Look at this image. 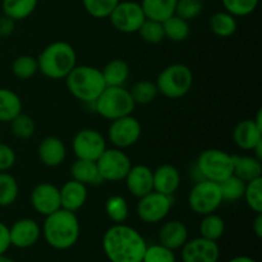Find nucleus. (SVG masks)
Here are the masks:
<instances>
[{"instance_id":"4c0bfd02","label":"nucleus","mask_w":262,"mask_h":262,"mask_svg":"<svg viewBox=\"0 0 262 262\" xmlns=\"http://www.w3.org/2000/svg\"><path fill=\"white\" fill-rule=\"evenodd\" d=\"M243 199L253 212L256 214L262 212V177L247 182Z\"/></svg>"},{"instance_id":"de8ad7c7","label":"nucleus","mask_w":262,"mask_h":262,"mask_svg":"<svg viewBox=\"0 0 262 262\" xmlns=\"http://www.w3.org/2000/svg\"><path fill=\"white\" fill-rule=\"evenodd\" d=\"M253 232H255L256 237H257L258 239H261L262 238V212L256 215V219L255 222H253Z\"/></svg>"},{"instance_id":"20e7f679","label":"nucleus","mask_w":262,"mask_h":262,"mask_svg":"<svg viewBox=\"0 0 262 262\" xmlns=\"http://www.w3.org/2000/svg\"><path fill=\"white\" fill-rule=\"evenodd\" d=\"M66 82L69 92L86 104H94L106 89L101 71L91 66H76L66 77Z\"/></svg>"},{"instance_id":"f8f14e48","label":"nucleus","mask_w":262,"mask_h":262,"mask_svg":"<svg viewBox=\"0 0 262 262\" xmlns=\"http://www.w3.org/2000/svg\"><path fill=\"white\" fill-rule=\"evenodd\" d=\"M173 206L171 196L152 191L138 199L137 215L146 224H158L163 222Z\"/></svg>"},{"instance_id":"9d476101","label":"nucleus","mask_w":262,"mask_h":262,"mask_svg":"<svg viewBox=\"0 0 262 262\" xmlns=\"http://www.w3.org/2000/svg\"><path fill=\"white\" fill-rule=\"evenodd\" d=\"M113 27L122 33L138 32L146 15L142 7L137 2H119L107 17Z\"/></svg>"},{"instance_id":"ea45409f","label":"nucleus","mask_w":262,"mask_h":262,"mask_svg":"<svg viewBox=\"0 0 262 262\" xmlns=\"http://www.w3.org/2000/svg\"><path fill=\"white\" fill-rule=\"evenodd\" d=\"M35 122L30 115H26L20 113L17 118L10 122V129L14 137L19 138V140H28L35 133Z\"/></svg>"},{"instance_id":"c03bdc74","label":"nucleus","mask_w":262,"mask_h":262,"mask_svg":"<svg viewBox=\"0 0 262 262\" xmlns=\"http://www.w3.org/2000/svg\"><path fill=\"white\" fill-rule=\"evenodd\" d=\"M15 164V152L9 145L0 142V171H8Z\"/></svg>"},{"instance_id":"5701e85b","label":"nucleus","mask_w":262,"mask_h":262,"mask_svg":"<svg viewBox=\"0 0 262 262\" xmlns=\"http://www.w3.org/2000/svg\"><path fill=\"white\" fill-rule=\"evenodd\" d=\"M234 171L233 174L245 181L246 183L262 177V164L255 156H237L233 155Z\"/></svg>"},{"instance_id":"3c124183","label":"nucleus","mask_w":262,"mask_h":262,"mask_svg":"<svg viewBox=\"0 0 262 262\" xmlns=\"http://www.w3.org/2000/svg\"><path fill=\"white\" fill-rule=\"evenodd\" d=\"M201 2H204V0H201Z\"/></svg>"},{"instance_id":"c9c22d12","label":"nucleus","mask_w":262,"mask_h":262,"mask_svg":"<svg viewBox=\"0 0 262 262\" xmlns=\"http://www.w3.org/2000/svg\"><path fill=\"white\" fill-rule=\"evenodd\" d=\"M37 59L31 55H20L13 61L12 72L17 78L30 79L37 73Z\"/></svg>"},{"instance_id":"39448f33","label":"nucleus","mask_w":262,"mask_h":262,"mask_svg":"<svg viewBox=\"0 0 262 262\" xmlns=\"http://www.w3.org/2000/svg\"><path fill=\"white\" fill-rule=\"evenodd\" d=\"M94 105L97 114L107 120L130 115L136 107L129 90L123 86H106Z\"/></svg>"},{"instance_id":"8fccbe9b","label":"nucleus","mask_w":262,"mask_h":262,"mask_svg":"<svg viewBox=\"0 0 262 262\" xmlns=\"http://www.w3.org/2000/svg\"><path fill=\"white\" fill-rule=\"evenodd\" d=\"M0 262H15L14 260H13V258H10V257H8L7 255H0Z\"/></svg>"},{"instance_id":"f03ea898","label":"nucleus","mask_w":262,"mask_h":262,"mask_svg":"<svg viewBox=\"0 0 262 262\" xmlns=\"http://www.w3.org/2000/svg\"><path fill=\"white\" fill-rule=\"evenodd\" d=\"M81 227L76 212L66 209L56 210L53 214L45 216L41 235L51 248L66 251L73 247L79 239Z\"/></svg>"},{"instance_id":"2f4dec72","label":"nucleus","mask_w":262,"mask_h":262,"mask_svg":"<svg viewBox=\"0 0 262 262\" xmlns=\"http://www.w3.org/2000/svg\"><path fill=\"white\" fill-rule=\"evenodd\" d=\"M19 194L18 182L12 174L0 171V207H8L14 204Z\"/></svg>"},{"instance_id":"a18cd8bd","label":"nucleus","mask_w":262,"mask_h":262,"mask_svg":"<svg viewBox=\"0 0 262 262\" xmlns=\"http://www.w3.org/2000/svg\"><path fill=\"white\" fill-rule=\"evenodd\" d=\"M15 28V20L12 18L3 15L0 17V37H8L14 32Z\"/></svg>"},{"instance_id":"9b49d317","label":"nucleus","mask_w":262,"mask_h":262,"mask_svg":"<svg viewBox=\"0 0 262 262\" xmlns=\"http://www.w3.org/2000/svg\"><path fill=\"white\" fill-rule=\"evenodd\" d=\"M141 135H142V127L140 120H137V118L133 117L132 114L112 120L107 128V140L114 147L120 150L137 143Z\"/></svg>"},{"instance_id":"6ab92c4d","label":"nucleus","mask_w":262,"mask_h":262,"mask_svg":"<svg viewBox=\"0 0 262 262\" xmlns=\"http://www.w3.org/2000/svg\"><path fill=\"white\" fill-rule=\"evenodd\" d=\"M37 155L43 165L48 168H56L66 161V145L60 138L55 136H49L43 138L38 145Z\"/></svg>"},{"instance_id":"1a4fd4ad","label":"nucleus","mask_w":262,"mask_h":262,"mask_svg":"<svg viewBox=\"0 0 262 262\" xmlns=\"http://www.w3.org/2000/svg\"><path fill=\"white\" fill-rule=\"evenodd\" d=\"M97 170L102 181L120 182L132 168L129 156L120 148H107L96 160Z\"/></svg>"},{"instance_id":"4be33fe9","label":"nucleus","mask_w":262,"mask_h":262,"mask_svg":"<svg viewBox=\"0 0 262 262\" xmlns=\"http://www.w3.org/2000/svg\"><path fill=\"white\" fill-rule=\"evenodd\" d=\"M233 140L241 150L252 151L262 141V129L253 119H245L235 125Z\"/></svg>"},{"instance_id":"393cba45","label":"nucleus","mask_w":262,"mask_h":262,"mask_svg":"<svg viewBox=\"0 0 262 262\" xmlns=\"http://www.w3.org/2000/svg\"><path fill=\"white\" fill-rule=\"evenodd\" d=\"M22 113V100L9 89H0V124L10 123Z\"/></svg>"},{"instance_id":"0eeeda50","label":"nucleus","mask_w":262,"mask_h":262,"mask_svg":"<svg viewBox=\"0 0 262 262\" xmlns=\"http://www.w3.org/2000/svg\"><path fill=\"white\" fill-rule=\"evenodd\" d=\"M196 170L201 176V179L220 183L234 171L233 155L217 148H207L197 158Z\"/></svg>"},{"instance_id":"aec40b11","label":"nucleus","mask_w":262,"mask_h":262,"mask_svg":"<svg viewBox=\"0 0 262 262\" xmlns=\"http://www.w3.org/2000/svg\"><path fill=\"white\" fill-rule=\"evenodd\" d=\"M154 191L159 193L173 196L181 186V173L176 166L164 164L152 170Z\"/></svg>"},{"instance_id":"c85d7f7f","label":"nucleus","mask_w":262,"mask_h":262,"mask_svg":"<svg viewBox=\"0 0 262 262\" xmlns=\"http://www.w3.org/2000/svg\"><path fill=\"white\" fill-rule=\"evenodd\" d=\"M210 30L219 37H230L238 28L237 19L234 15L228 12H216L211 15L209 20Z\"/></svg>"},{"instance_id":"09e8293b","label":"nucleus","mask_w":262,"mask_h":262,"mask_svg":"<svg viewBox=\"0 0 262 262\" xmlns=\"http://www.w3.org/2000/svg\"><path fill=\"white\" fill-rule=\"evenodd\" d=\"M228 262H257L255 258L250 257V256H237V257L230 258Z\"/></svg>"},{"instance_id":"603ef678","label":"nucleus","mask_w":262,"mask_h":262,"mask_svg":"<svg viewBox=\"0 0 262 262\" xmlns=\"http://www.w3.org/2000/svg\"><path fill=\"white\" fill-rule=\"evenodd\" d=\"M0 133H2V130H0Z\"/></svg>"},{"instance_id":"cd10ccee","label":"nucleus","mask_w":262,"mask_h":262,"mask_svg":"<svg viewBox=\"0 0 262 262\" xmlns=\"http://www.w3.org/2000/svg\"><path fill=\"white\" fill-rule=\"evenodd\" d=\"M38 0H3V13L13 20H23L30 17L37 8Z\"/></svg>"},{"instance_id":"2eb2a0df","label":"nucleus","mask_w":262,"mask_h":262,"mask_svg":"<svg viewBox=\"0 0 262 262\" xmlns=\"http://www.w3.org/2000/svg\"><path fill=\"white\" fill-rule=\"evenodd\" d=\"M31 205L35 211L43 216L53 214L61 209L59 188L48 182L37 184L31 192Z\"/></svg>"},{"instance_id":"79ce46f5","label":"nucleus","mask_w":262,"mask_h":262,"mask_svg":"<svg viewBox=\"0 0 262 262\" xmlns=\"http://www.w3.org/2000/svg\"><path fill=\"white\" fill-rule=\"evenodd\" d=\"M225 12L234 17H246L256 10L258 0H222Z\"/></svg>"},{"instance_id":"4468645a","label":"nucleus","mask_w":262,"mask_h":262,"mask_svg":"<svg viewBox=\"0 0 262 262\" xmlns=\"http://www.w3.org/2000/svg\"><path fill=\"white\" fill-rule=\"evenodd\" d=\"M181 250L183 262H217L220 258L217 242L202 237L188 239Z\"/></svg>"},{"instance_id":"f704fd0d","label":"nucleus","mask_w":262,"mask_h":262,"mask_svg":"<svg viewBox=\"0 0 262 262\" xmlns=\"http://www.w3.org/2000/svg\"><path fill=\"white\" fill-rule=\"evenodd\" d=\"M130 96L136 105H147L152 102L159 95L158 87L155 82L150 81H140L133 84L129 90Z\"/></svg>"},{"instance_id":"473e14b6","label":"nucleus","mask_w":262,"mask_h":262,"mask_svg":"<svg viewBox=\"0 0 262 262\" xmlns=\"http://www.w3.org/2000/svg\"><path fill=\"white\" fill-rule=\"evenodd\" d=\"M105 212L113 223L123 224L129 216L127 200L122 196H110L105 204Z\"/></svg>"},{"instance_id":"412c9836","label":"nucleus","mask_w":262,"mask_h":262,"mask_svg":"<svg viewBox=\"0 0 262 262\" xmlns=\"http://www.w3.org/2000/svg\"><path fill=\"white\" fill-rule=\"evenodd\" d=\"M60 192V204L61 209H66L68 211L76 212L86 204L89 192H87V186L83 183L71 179L66 182L61 188H59Z\"/></svg>"},{"instance_id":"72a5a7b5","label":"nucleus","mask_w":262,"mask_h":262,"mask_svg":"<svg viewBox=\"0 0 262 262\" xmlns=\"http://www.w3.org/2000/svg\"><path fill=\"white\" fill-rule=\"evenodd\" d=\"M246 182L238 178L237 176L232 174L228 177L227 179L222 181L219 183L220 192H222L223 201H238V200L243 199L246 189Z\"/></svg>"},{"instance_id":"37998d69","label":"nucleus","mask_w":262,"mask_h":262,"mask_svg":"<svg viewBox=\"0 0 262 262\" xmlns=\"http://www.w3.org/2000/svg\"><path fill=\"white\" fill-rule=\"evenodd\" d=\"M142 262H177V258L174 251L158 243L146 247Z\"/></svg>"},{"instance_id":"a211bd4d","label":"nucleus","mask_w":262,"mask_h":262,"mask_svg":"<svg viewBox=\"0 0 262 262\" xmlns=\"http://www.w3.org/2000/svg\"><path fill=\"white\" fill-rule=\"evenodd\" d=\"M158 239L160 245L169 250H181L188 241V229L181 220H169L159 229Z\"/></svg>"},{"instance_id":"dca6fc26","label":"nucleus","mask_w":262,"mask_h":262,"mask_svg":"<svg viewBox=\"0 0 262 262\" xmlns=\"http://www.w3.org/2000/svg\"><path fill=\"white\" fill-rule=\"evenodd\" d=\"M41 238V227L37 222L30 217L17 220L9 227L10 246L20 248H30L35 246Z\"/></svg>"},{"instance_id":"bb28decb","label":"nucleus","mask_w":262,"mask_h":262,"mask_svg":"<svg viewBox=\"0 0 262 262\" xmlns=\"http://www.w3.org/2000/svg\"><path fill=\"white\" fill-rule=\"evenodd\" d=\"M106 86H123L129 77V66L123 59H113L101 71Z\"/></svg>"},{"instance_id":"a878e982","label":"nucleus","mask_w":262,"mask_h":262,"mask_svg":"<svg viewBox=\"0 0 262 262\" xmlns=\"http://www.w3.org/2000/svg\"><path fill=\"white\" fill-rule=\"evenodd\" d=\"M178 0H142L140 3L147 19L164 22L174 14Z\"/></svg>"},{"instance_id":"b1692460","label":"nucleus","mask_w":262,"mask_h":262,"mask_svg":"<svg viewBox=\"0 0 262 262\" xmlns=\"http://www.w3.org/2000/svg\"><path fill=\"white\" fill-rule=\"evenodd\" d=\"M71 176L72 179L79 182V183L86 184V186L104 182L100 177L99 170H97L96 161L77 159L71 166Z\"/></svg>"},{"instance_id":"c756f323","label":"nucleus","mask_w":262,"mask_h":262,"mask_svg":"<svg viewBox=\"0 0 262 262\" xmlns=\"http://www.w3.org/2000/svg\"><path fill=\"white\" fill-rule=\"evenodd\" d=\"M199 230L200 237L217 242L225 233V223L222 216L212 212V214L204 215Z\"/></svg>"},{"instance_id":"7c9ffc66","label":"nucleus","mask_w":262,"mask_h":262,"mask_svg":"<svg viewBox=\"0 0 262 262\" xmlns=\"http://www.w3.org/2000/svg\"><path fill=\"white\" fill-rule=\"evenodd\" d=\"M163 27L164 32H165V38H169L174 42H182V41L187 40L191 33L189 23L176 14L164 20Z\"/></svg>"},{"instance_id":"a19ab883","label":"nucleus","mask_w":262,"mask_h":262,"mask_svg":"<svg viewBox=\"0 0 262 262\" xmlns=\"http://www.w3.org/2000/svg\"><path fill=\"white\" fill-rule=\"evenodd\" d=\"M202 9H204V4L201 0H178L174 14L189 22L192 19H196L201 14Z\"/></svg>"},{"instance_id":"58836bf2","label":"nucleus","mask_w":262,"mask_h":262,"mask_svg":"<svg viewBox=\"0 0 262 262\" xmlns=\"http://www.w3.org/2000/svg\"><path fill=\"white\" fill-rule=\"evenodd\" d=\"M119 2L120 0H82L86 12L91 17L99 18V19L109 17L110 13Z\"/></svg>"},{"instance_id":"6e6552de","label":"nucleus","mask_w":262,"mask_h":262,"mask_svg":"<svg viewBox=\"0 0 262 262\" xmlns=\"http://www.w3.org/2000/svg\"><path fill=\"white\" fill-rule=\"evenodd\" d=\"M222 204L223 197L219 183L209 179L197 181L188 194L189 207L194 214L201 216L215 212Z\"/></svg>"},{"instance_id":"e433bc0d","label":"nucleus","mask_w":262,"mask_h":262,"mask_svg":"<svg viewBox=\"0 0 262 262\" xmlns=\"http://www.w3.org/2000/svg\"><path fill=\"white\" fill-rule=\"evenodd\" d=\"M141 38H142L145 42L152 43H160L161 41L165 40V32H164L163 22H158V20L154 19H147L146 18L145 22L142 23V26L138 30Z\"/></svg>"},{"instance_id":"49530a36","label":"nucleus","mask_w":262,"mask_h":262,"mask_svg":"<svg viewBox=\"0 0 262 262\" xmlns=\"http://www.w3.org/2000/svg\"><path fill=\"white\" fill-rule=\"evenodd\" d=\"M10 248L9 241V227L0 222V255L7 253V251Z\"/></svg>"},{"instance_id":"ddd939ff","label":"nucleus","mask_w":262,"mask_h":262,"mask_svg":"<svg viewBox=\"0 0 262 262\" xmlns=\"http://www.w3.org/2000/svg\"><path fill=\"white\" fill-rule=\"evenodd\" d=\"M72 150L77 159L96 161L106 150V140L96 129L84 128L78 130L72 141Z\"/></svg>"},{"instance_id":"7ed1b4c3","label":"nucleus","mask_w":262,"mask_h":262,"mask_svg":"<svg viewBox=\"0 0 262 262\" xmlns=\"http://www.w3.org/2000/svg\"><path fill=\"white\" fill-rule=\"evenodd\" d=\"M36 59L38 71L50 79H64L77 66V54L73 46L64 41L48 45Z\"/></svg>"},{"instance_id":"423d86ee","label":"nucleus","mask_w":262,"mask_h":262,"mask_svg":"<svg viewBox=\"0 0 262 262\" xmlns=\"http://www.w3.org/2000/svg\"><path fill=\"white\" fill-rule=\"evenodd\" d=\"M159 94L170 100L186 96L193 84V73L186 64L176 63L168 66L159 73L156 78Z\"/></svg>"},{"instance_id":"f3484780","label":"nucleus","mask_w":262,"mask_h":262,"mask_svg":"<svg viewBox=\"0 0 262 262\" xmlns=\"http://www.w3.org/2000/svg\"><path fill=\"white\" fill-rule=\"evenodd\" d=\"M125 186L132 196L141 199L154 191L152 170L146 165H135L124 178Z\"/></svg>"},{"instance_id":"f257e3e1","label":"nucleus","mask_w":262,"mask_h":262,"mask_svg":"<svg viewBox=\"0 0 262 262\" xmlns=\"http://www.w3.org/2000/svg\"><path fill=\"white\" fill-rule=\"evenodd\" d=\"M146 247L142 234L124 223L110 227L102 237V251L110 262H142Z\"/></svg>"}]
</instances>
